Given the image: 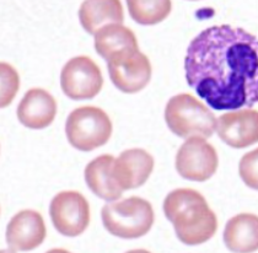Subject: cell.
I'll return each instance as SVG.
<instances>
[{"label":"cell","mask_w":258,"mask_h":253,"mask_svg":"<svg viewBox=\"0 0 258 253\" xmlns=\"http://www.w3.org/2000/svg\"><path fill=\"white\" fill-rule=\"evenodd\" d=\"M186 79L209 107L251 108L258 102V38L229 25L202 31L187 49Z\"/></svg>","instance_id":"cell-1"},{"label":"cell","mask_w":258,"mask_h":253,"mask_svg":"<svg viewBox=\"0 0 258 253\" xmlns=\"http://www.w3.org/2000/svg\"><path fill=\"white\" fill-rule=\"evenodd\" d=\"M164 213L179 241L188 246L207 242L217 231V216L197 191H172L164 202Z\"/></svg>","instance_id":"cell-2"},{"label":"cell","mask_w":258,"mask_h":253,"mask_svg":"<svg viewBox=\"0 0 258 253\" xmlns=\"http://www.w3.org/2000/svg\"><path fill=\"white\" fill-rule=\"evenodd\" d=\"M165 119L170 131L184 139L212 137L218 122L209 108L188 94L170 98L165 109Z\"/></svg>","instance_id":"cell-3"},{"label":"cell","mask_w":258,"mask_h":253,"mask_svg":"<svg viewBox=\"0 0 258 253\" xmlns=\"http://www.w3.org/2000/svg\"><path fill=\"white\" fill-rule=\"evenodd\" d=\"M101 216L109 234L120 238L142 237L150 231L154 224L153 207L139 197L106 204Z\"/></svg>","instance_id":"cell-4"},{"label":"cell","mask_w":258,"mask_h":253,"mask_svg":"<svg viewBox=\"0 0 258 253\" xmlns=\"http://www.w3.org/2000/svg\"><path fill=\"white\" fill-rule=\"evenodd\" d=\"M66 133L73 148L91 151L108 142L112 134V123L107 114L97 107H80L69 114Z\"/></svg>","instance_id":"cell-5"},{"label":"cell","mask_w":258,"mask_h":253,"mask_svg":"<svg viewBox=\"0 0 258 253\" xmlns=\"http://www.w3.org/2000/svg\"><path fill=\"white\" fill-rule=\"evenodd\" d=\"M107 67L113 85L125 94L139 92L150 81V61L138 48L113 55L107 60Z\"/></svg>","instance_id":"cell-6"},{"label":"cell","mask_w":258,"mask_h":253,"mask_svg":"<svg viewBox=\"0 0 258 253\" xmlns=\"http://www.w3.org/2000/svg\"><path fill=\"white\" fill-rule=\"evenodd\" d=\"M218 154L204 138L192 137L179 148L176 156V170L184 179L203 182L218 168Z\"/></svg>","instance_id":"cell-7"},{"label":"cell","mask_w":258,"mask_h":253,"mask_svg":"<svg viewBox=\"0 0 258 253\" xmlns=\"http://www.w3.org/2000/svg\"><path fill=\"white\" fill-rule=\"evenodd\" d=\"M102 84L100 68L95 61L84 55L70 59L61 70V90L72 100L94 98L102 89Z\"/></svg>","instance_id":"cell-8"},{"label":"cell","mask_w":258,"mask_h":253,"mask_svg":"<svg viewBox=\"0 0 258 253\" xmlns=\"http://www.w3.org/2000/svg\"><path fill=\"white\" fill-rule=\"evenodd\" d=\"M49 215L57 231L63 236L75 237L85 231L90 223L88 201L78 192H61L53 198Z\"/></svg>","instance_id":"cell-9"},{"label":"cell","mask_w":258,"mask_h":253,"mask_svg":"<svg viewBox=\"0 0 258 253\" xmlns=\"http://www.w3.org/2000/svg\"><path fill=\"white\" fill-rule=\"evenodd\" d=\"M218 136L231 148L243 149L258 143V111L238 109L223 114L217 122Z\"/></svg>","instance_id":"cell-10"},{"label":"cell","mask_w":258,"mask_h":253,"mask_svg":"<svg viewBox=\"0 0 258 253\" xmlns=\"http://www.w3.org/2000/svg\"><path fill=\"white\" fill-rule=\"evenodd\" d=\"M46 225L37 212L24 210L10 220L7 227V243L13 251H30L43 242Z\"/></svg>","instance_id":"cell-11"},{"label":"cell","mask_w":258,"mask_h":253,"mask_svg":"<svg viewBox=\"0 0 258 253\" xmlns=\"http://www.w3.org/2000/svg\"><path fill=\"white\" fill-rule=\"evenodd\" d=\"M154 159L142 149H131L114 160L113 176L123 191L134 189L143 185L153 172Z\"/></svg>","instance_id":"cell-12"},{"label":"cell","mask_w":258,"mask_h":253,"mask_svg":"<svg viewBox=\"0 0 258 253\" xmlns=\"http://www.w3.org/2000/svg\"><path fill=\"white\" fill-rule=\"evenodd\" d=\"M57 103L49 92L32 89L26 92L18 107V118L30 129L47 128L54 120Z\"/></svg>","instance_id":"cell-13"},{"label":"cell","mask_w":258,"mask_h":253,"mask_svg":"<svg viewBox=\"0 0 258 253\" xmlns=\"http://www.w3.org/2000/svg\"><path fill=\"white\" fill-rule=\"evenodd\" d=\"M114 159L109 155L96 157L85 168V181L95 196L107 202L122 197L123 189L113 176Z\"/></svg>","instance_id":"cell-14"},{"label":"cell","mask_w":258,"mask_h":253,"mask_svg":"<svg viewBox=\"0 0 258 253\" xmlns=\"http://www.w3.org/2000/svg\"><path fill=\"white\" fill-rule=\"evenodd\" d=\"M81 26L90 35L109 24H122L124 20L120 0H85L79 10Z\"/></svg>","instance_id":"cell-15"},{"label":"cell","mask_w":258,"mask_h":253,"mask_svg":"<svg viewBox=\"0 0 258 253\" xmlns=\"http://www.w3.org/2000/svg\"><path fill=\"white\" fill-rule=\"evenodd\" d=\"M224 242L232 252L258 249V216L240 214L230 219L224 230Z\"/></svg>","instance_id":"cell-16"},{"label":"cell","mask_w":258,"mask_h":253,"mask_svg":"<svg viewBox=\"0 0 258 253\" xmlns=\"http://www.w3.org/2000/svg\"><path fill=\"white\" fill-rule=\"evenodd\" d=\"M95 48L106 61L113 55L138 48L136 35L122 24H109L95 33Z\"/></svg>","instance_id":"cell-17"},{"label":"cell","mask_w":258,"mask_h":253,"mask_svg":"<svg viewBox=\"0 0 258 253\" xmlns=\"http://www.w3.org/2000/svg\"><path fill=\"white\" fill-rule=\"evenodd\" d=\"M131 18L144 26L164 21L171 13V0H127Z\"/></svg>","instance_id":"cell-18"},{"label":"cell","mask_w":258,"mask_h":253,"mask_svg":"<svg viewBox=\"0 0 258 253\" xmlns=\"http://www.w3.org/2000/svg\"><path fill=\"white\" fill-rule=\"evenodd\" d=\"M240 176L252 189L258 191V149L245 154L240 161Z\"/></svg>","instance_id":"cell-19"},{"label":"cell","mask_w":258,"mask_h":253,"mask_svg":"<svg viewBox=\"0 0 258 253\" xmlns=\"http://www.w3.org/2000/svg\"><path fill=\"white\" fill-rule=\"evenodd\" d=\"M19 89L18 73L9 64H2V107H7Z\"/></svg>","instance_id":"cell-20"}]
</instances>
